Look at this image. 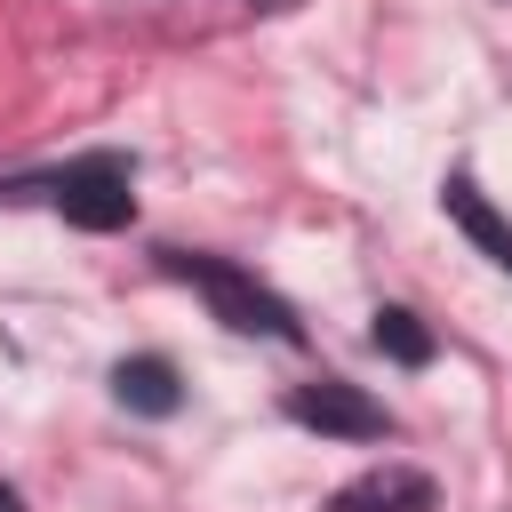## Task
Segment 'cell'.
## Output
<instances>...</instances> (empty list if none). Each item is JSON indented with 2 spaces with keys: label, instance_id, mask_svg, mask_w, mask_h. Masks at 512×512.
I'll list each match as a JSON object with an SVG mask.
<instances>
[{
  "label": "cell",
  "instance_id": "1",
  "mask_svg": "<svg viewBox=\"0 0 512 512\" xmlns=\"http://www.w3.org/2000/svg\"><path fill=\"white\" fill-rule=\"evenodd\" d=\"M168 272H176L184 288H200V296H208V312H216L224 328H240V336H272V344H296V336H304V328H296V312H288L256 272H240V264H224V256L168 248Z\"/></svg>",
  "mask_w": 512,
  "mask_h": 512
},
{
  "label": "cell",
  "instance_id": "2",
  "mask_svg": "<svg viewBox=\"0 0 512 512\" xmlns=\"http://www.w3.org/2000/svg\"><path fill=\"white\" fill-rule=\"evenodd\" d=\"M48 200H56L64 224H80V232H120V224L136 216L128 160H112V152H88V160L56 168V176H48Z\"/></svg>",
  "mask_w": 512,
  "mask_h": 512
},
{
  "label": "cell",
  "instance_id": "3",
  "mask_svg": "<svg viewBox=\"0 0 512 512\" xmlns=\"http://www.w3.org/2000/svg\"><path fill=\"white\" fill-rule=\"evenodd\" d=\"M288 416H296L304 432H328V440H384V432H392L384 400H368V392L344 384V376H312V384H296V392H288Z\"/></svg>",
  "mask_w": 512,
  "mask_h": 512
},
{
  "label": "cell",
  "instance_id": "4",
  "mask_svg": "<svg viewBox=\"0 0 512 512\" xmlns=\"http://www.w3.org/2000/svg\"><path fill=\"white\" fill-rule=\"evenodd\" d=\"M328 512H440V488L416 464H368L360 480H344L328 496Z\"/></svg>",
  "mask_w": 512,
  "mask_h": 512
},
{
  "label": "cell",
  "instance_id": "5",
  "mask_svg": "<svg viewBox=\"0 0 512 512\" xmlns=\"http://www.w3.org/2000/svg\"><path fill=\"white\" fill-rule=\"evenodd\" d=\"M440 208H448V224H456V232H464L496 272H512V224L488 208V192H480L472 176H448V184H440Z\"/></svg>",
  "mask_w": 512,
  "mask_h": 512
},
{
  "label": "cell",
  "instance_id": "6",
  "mask_svg": "<svg viewBox=\"0 0 512 512\" xmlns=\"http://www.w3.org/2000/svg\"><path fill=\"white\" fill-rule=\"evenodd\" d=\"M112 392H120V408H136V416H176V400H184V384H176V368H168L160 352L120 360V368H112Z\"/></svg>",
  "mask_w": 512,
  "mask_h": 512
},
{
  "label": "cell",
  "instance_id": "7",
  "mask_svg": "<svg viewBox=\"0 0 512 512\" xmlns=\"http://www.w3.org/2000/svg\"><path fill=\"white\" fill-rule=\"evenodd\" d=\"M376 352H392L400 368H424V360H432V336H424V320H416V312L384 304V312H376Z\"/></svg>",
  "mask_w": 512,
  "mask_h": 512
},
{
  "label": "cell",
  "instance_id": "8",
  "mask_svg": "<svg viewBox=\"0 0 512 512\" xmlns=\"http://www.w3.org/2000/svg\"><path fill=\"white\" fill-rule=\"evenodd\" d=\"M0 512H24V496H16V488H0Z\"/></svg>",
  "mask_w": 512,
  "mask_h": 512
},
{
  "label": "cell",
  "instance_id": "9",
  "mask_svg": "<svg viewBox=\"0 0 512 512\" xmlns=\"http://www.w3.org/2000/svg\"><path fill=\"white\" fill-rule=\"evenodd\" d=\"M256 8H280V0H256Z\"/></svg>",
  "mask_w": 512,
  "mask_h": 512
}]
</instances>
